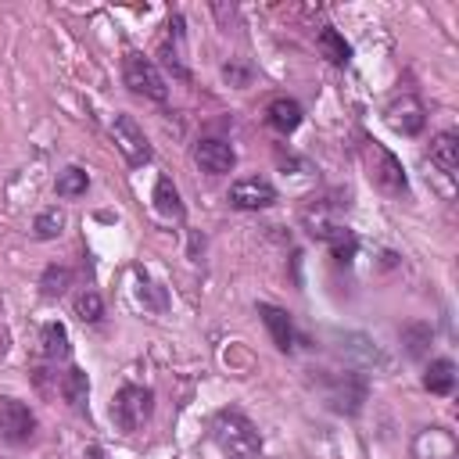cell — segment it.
<instances>
[{"label": "cell", "instance_id": "277c9868", "mask_svg": "<svg viewBox=\"0 0 459 459\" xmlns=\"http://www.w3.org/2000/svg\"><path fill=\"white\" fill-rule=\"evenodd\" d=\"M366 161H369V179H373L377 190H384V194H391V197H402V194L409 190L402 161H398L384 143L369 140V143H366Z\"/></svg>", "mask_w": 459, "mask_h": 459}, {"label": "cell", "instance_id": "ba28073f", "mask_svg": "<svg viewBox=\"0 0 459 459\" xmlns=\"http://www.w3.org/2000/svg\"><path fill=\"white\" fill-rule=\"evenodd\" d=\"M384 122H387L394 133H402V136H416V133L423 129V122H427V108H423L420 97L398 93V97L384 108Z\"/></svg>", "mask_w": 459, "mask_h": 459}, {"label": "cell", "instance_id": "44dd1931", "mask_svg": "<svg viewBox=\"0 0 459 459\" xmlns=\"http://www.w3.org/2000/svg\"><path fill=\"white\" fill-rule=\"evenodd\" d=\"M68 287H72V269H65V265H47V273L39 276L43 298H61Z\"/></svg>", "mask_w": 459, "mask_h": 459}, {"label": "cell", "instance_id": "cb8c5ba5", "mask_svg": "<svg viewBox=\"0 0 459 459\" xmlns=\"http://www.w3.org/2000/svg\"><path fill=\"white\" fill-rule=\"evenodd\" d=\"M402 344L409 348V355H423V348L430 344V326L427 323H409L402 330Z\"/></svg>", "mask_w": 459, "mask_h": 459}, {"label": "cell", "instance_id": "8992f818", "mask_svg": "<svg viewBox=\"0 0 459 459\" xmlns=\"http://www.w3.org/2000/svg\"><path fill=\"white\" fill-rule=\"evenodd\" d=\"M36 434V416L25 402L18 398H0V441L7 445H25Z\"/></svg>", "mask_w": 459, "mask_h": 459}, {"label": "cell", "instance_id": "9c48e42d", "mask_svg": "<svg viewBox=\"0 0 459 459\" xmlns=\"http://www.w3.org/2000/svg\"><path fill=\"white\" fill-rule=\"evenodd\" d=\"M412 459H459L455 434L445 427H423L412 437Z\"/></svg>", "mask_w": 459, "mask_h": 459}, {"label": "cell", "instance_id": "7c38bea8", "mask_svg": "<svg viewBox=\"0 0 459 459\" xmlns=\"http://www.w3.org/2000/svg\"><path fill=\"white\" fill-rule=\"evenodd\" d=\"M258 316H262V323H265V330H269L273 344H276L280 351H290V348H294V330H290V316H287L283 308L269 305V301H258Z\"/></svg>", "mask_w": 459, "mask_h": 459}, {"label": "cell", "instance_id": "7402d4cb", "mask_svg": "<svg viewBox=\"0 0 459 459\" xmlns=\"http://www.w3.org/2000/svg\"><path fill=\"white\" fill-rule=\"evenodd\" d=\"M61 230H65V215H61V208H43V212L36 215V222H32V233H36L39 240H54Z\"/></svg>", "mask_w": 459, "mask_h": 459}, {"label": "cell", "instance_id": "ac0fdd59", "mask_svg": "<svg viewBox=\"0 0 459 459\" xmlns=\"http://www.w3.org/2000/svg\"><path fill=\"white\" fill-rule=\"evenodd\" d=\"M154 208L165 215V219H183V201H179V190L172 186L169 176H161L154 183Z\"/></svg>", "mask_w": 459, "mask_h": 459}, {"label": "cell", "instance_id": "6da1fadb", "mask_svg": "<svg viewBox=\"0 0 459 459\" xmlns=\"http://www.w3.org/2000/svg\"><path fill=\"white\" fill-rule=\"evenodd\" d=\"M212 437H215V445H219L230 459H258V455H262V434H258V427H255L244 412H237V409L215 412V420H212Z\"/></svg>", "mask_w": 459, "mask_h": 459}, {"label": "cell", "instance_id": "d4e9b609", "mask_svg": "<svg viewBox=\"0 0 459 459\" xmlns=\"http://www.w3.org/2000/svg\"><path fill=\"white\" fill-rule=\"evenodd\" d=\"M222 75H226L233 86H247V79H251V72H247V68H240V65H233V61H230V65H222Z\"/></svg>", "mask_w": 459, "mask_h": 459}, {"label": "cell", "instance_id": "3957f363", "mask_svg": "<svg viewBox=\"0 0 459 459\" xmlns=\"http://www.w3.org/2000/svg\"><path fill=\"white\" fill-rule=\"evenodd\" d=\"M122 79H126V86H129L136 97H147V100H154V104H165V100H169V86H165L158 65L147 61L143 54H126V61H122Z\"/></svg>", "mask_w": 459, "mask_h": 459}, {"label": "cell", "instance_id": "603a6c76", "mask_svg": "<svg viewBox=\"0 0 459 459\" xmlns=\"http://www.w3.org/2000/svg\"><path fill=\"white\" fill-rule=\"evenodd\" d=\"M75 316H79L82 323H97V319L104 316V301H100V294H97V290H82V294L75 298Z\"/></svg>", "mask_w": 459, "mask_h": 459}, {"label": "cell", "instance_id": "8fae6325", "mask_svg": "<svg viewBox=\"0 0 459 459\" xmlns=\"http://www.w3.org/2000/svg\"><path fill=\"white\" fill-rule=\"evenodd\" d=\"M194 161H197L201 172H208V176H226V172H233L237 154H233V147H230L226 140L208 136V140H197V147H194Z\"/></svg>", "mask_w": 459, "mask_h": 459}, {"label": "cell", "instance_id": "30bf717a", "mask_svg": "<svg viewBox=\"0 0 459 459\" xmlns=\"http://www.w3.org/2000/svg\"><path fill=\"white\" fill-rule=\"evenodd\" d=\"M230 204L240 208V212H258V208L276 204V190H273L269 179H258V176L237 179V183L230 186Z\"/></svg>", "mask_w": 459, "mask_h": 459}, {"label": "cell", "instance_id": "9a60e30c", "mask_svg": "<svg viewBox=\"0 0 459 459\" xmlns=\"http://www.w3.org/2000/svg\"><path fill=\"white\" fill-rule=\"evenodd\" d=\"M39 351H43V359H50V362H57V359H68L72 355V344H68V330H65V323H47L43 330H39Z\"/></svg>", "mask_w": 459, "mask_h": 459}, {"label": "cell", "instance_id": "e0dca14e", "mask_svg": "<svg viewBox=\"0 0 459 459\" xmlns=\"http://www.w3.org/2000/svg\"><path fill=\"white\" fill-rule=\"evenodd\" d=\"M316 47H319V54H323L330 65H344V61L351 57V47L344 43V36H341L333 25H323V29H319Z\"/></svg>", "mask_w": 459, "mask_h": 459}, {"label": "cell", "instance_id": "4fadbf2b", "mask_svg": "<svg viewBox=\"0 0 459 459\" xmlns=\"http://www.w3.org/2000/svg\"><path fill=\"white\" fill-rule=\"evenodd\" d=\"M301 104L298 100H290V97H273L269 100V108H265V118H269V126L276 129V133H294L298 126H301Z\"/></svg>", "mask_w": 459, "mask_h": 459}, {"label": "cell", "instance_id": "7a4b0ae2", "mask_svg": "<svg viewBox=\"0 0 459 459\" xmlns=\"http://www.w3.org/2000/svg\"><path fill=\"white\" fill-rule=\"evenodd\" d=\"M151 412H154V394H151V387L126 384V387H118L115 398H111V423H115L118 430H126V434L140 430V427L151 420Z\"/></svg>", "mask_w": 459, "mask_h": 459}, {"label": "cell", "instance_id": "ffe728a7", "mask_svg": "<svg viewBox=\"0 0 459 459\" xmlns=\"http://www.w3.org/2000/svg\"><path fill=\"white\" fill-rule=\"evenodd\" d=\"M86 186H90V179L79 165H68L65 172H57V183H54L57 197H79V194H86Z\"/></svg>", "mask_w": 459, "mask_h": 459}, {"label": "cell", "instance_id": "d6986e66", "mask_svg": "<svg viewBox=\"0 0 459 459\" xmlns=\"http://www.w3.org/2000/svg\"><path fill=\"white\" fill-rule=\"evenodd\" d=\"M61 394H65V402H68L72 409H82V405H86V394H90V377L72 366V369L61 377Z\"/></svg>", "mask_w": 459, "mask_h": 459}, {"label": "cell", "instance_id": "52a82bcc", "mask_svg": "<svg viewBox=\"0 0 459 459\" xmlns=\"http://www.w3.org/2000/svg\"><path fill=\"white\" fill-rule=\"evenodd\" d=\"M323 394H326V402H330V409H337V412H359L362 409V402H366V380L359 377V373H333L330 380H326V387H323Z\"/></svg>", "mask_w": 459, "mask_h": 459}, {"label": "cell", "instance_id": "5b68a950", "mask_svg": "<svg viewBox=\"0 0 459 459\" xmlns=\"http://www.w3.org/2000/svg\"><path fill=\"white\" fill-rule=\"evenodd\" d=\"M111 140H115V147L122 151V158L129 165H147L151 161V143H147V136H143V129L133 115H115L111 118Z\"/></svg>", "mask_w": 459, "mask_h": 459}, {"label": "cell", "instance_id": "5bb4252c", "mask_svg": "<svg viewBox=\"0 0 459 459\" xmlns=\"http://www.w3.org/2000/svg\"><path fill=\"white\" fill-rule=\"evenodd\" d=\"M430 161L445 172V176H455L459 172V136L455 133H437L430 140Z\"/></svg>", "mask_w": 459, "mask_h": 459}, {"label": "cell", "instance_id": "2e32d148", "mask_svg": "<svg viewBox=\"0 0 459 459\" xmlns=\"http://www.w3.org/2000/svg\"><path fill=\"white\" fill-rule=\"evenodd\" d=\"M423 387L430 394H448L455 387V362L452 359H434L423 373Z\"/></svg>", "mask_w": 459, "mask_h": 459}, {"label": "cell", "instance_id": "484cf974", "mask_svg": "<svg viewBox=\"0 0 459 459\" xmlns=\"http://www.w3.org/2000/svg\"><path fill=\"white\" fill-rule=\"evenodd\" d=\"M82 459H108V455H104V448H100V445H90V448L82 452Z\"/></svg>", "mask_w": 459, "mask_h": 459}]
</instances>
